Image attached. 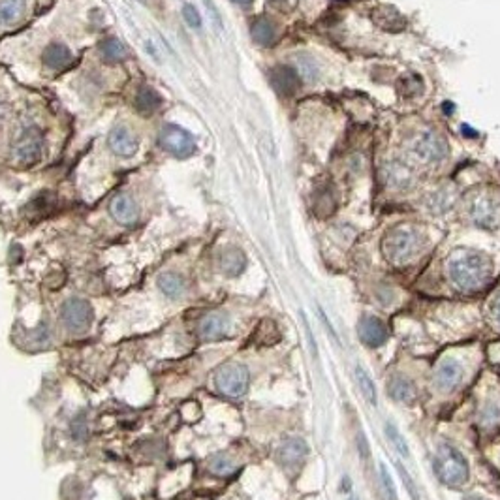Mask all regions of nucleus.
<instances>
[{
    "mask_svg": "<svg viewBox=\"0 0 500 500\" xmlns=\"http://www.w3.org/2000/svg\"><path fill=\"white\" fill-rule=\"evenodd\" d=\"M448 274L457 288L476 291L491 279L489 260L476 252H455L448 262Z\"/></svg>",
    "mask_w": 500,
    "mask_h": 500,
    "instance_id": "nucleus-1",
    "label": "nucleus"
},
{
    "mask_svg": "<svg viewBox=\"0 0 500 500\" xmlns=\"http://www.w3.org/2000/svg\"><path fill=\"white\" fill-rule=\"evenodd\" d=\"M384 256L393 265L409 264L423 250V235L412 226L393 228L382 243Z\"/></svg>",
    "mask_w": 500,
    "mask_h": 500,
    "instance_id": "nucleus-2",
    "label": "nucleus"
},
{
    "mask_svg": "<svg viewBox=\"0 0 500 500\" xmlns=\"http://www.w3.org/2000/svg\"><path fill=\"white\" fill-rule=\"evenodd\" d=\"M435 472L448 487H461L468 479V465L455 448L440 444L435 457Z\"/></svg>",
    "mask_w": 500,
    "mask_h": 500,
    "instance_id": "nucleus-3",
    "label": "nucleus"
},
{
    "mask_svg": "<svg viewBox=\"0 0 500 500\" xmlns=\"http://www.w3.org/2000/svg\"><path fill=\"white\" fill-rule=\"evenodd\" d=\"M410 149L416 158H420L421 162H427V164H438L448 156L446 140L433 130H425L416 135Z\"/></svg>",
    "mask_w": 500,
    "mask_h": 500,
    "instance_id": "nucleus-4",
    "label": "nucleus"
},
{
    "mask_svg": "<svg viewBox=\"0 0 500 500\" xmlns=\"http://www.w3.org/2000/svg\"><path fill=\"white\" fill-rule=\"evenodd\" d=\"M216 389L228 397H241L248 387V371L245 365L230 363L224 365L215 377Z\"/></svg>",
    "mask_w": 500,
    "mask_h": 500,
    "instance_id": "nucleus-5",
    "label": "nucleus"
},
{
    "mask_svg": "<svg viewBox=\"0 0 500 500\" xmlns=\"http://www.w3.org/2000/svg\"><path fill=\"white\" fill-rule=\"evenodd\" d=\"M160 145L170 155L177 156V158L190 156L196 151V141H194L192 134L177 124H166L160 130Z\"/></svg>",
    "mask_w": 500,
    "mask_h": 500,
    "instance_id": "nucleus-6",
    "label": "nucleus"
},
{
    "mask_svg": "<svg viewBox=\"0 0 500 500\" xmlns=\"http://www.w3.org/2000/svg\"><path fill=\"white\" fill-rule=\"evenodd\" d=\"M60 316H62V322L68 328V331H72V333H83V331L91 328L94 314H92V307L85 299L72 297V299H68L62 305Z\"/></svg>",
    "mask_w": 500,
    "mask_h": 500,
    "instance_id": "nucleus-7",
    "label": "nucleus"
},
{
    "mask_svg": "<svg viewBox=\"0 0 500 500\" xmlns=\"http://www.w3.org/2000/svg\"><path fill=\"white\" fill-rule=\"evenodd\" d=\"M16 158L21 164H27V166H34L36 162H40L43 155V138L40 134L38 128H25L21 132V135L17 138L16 145Z\"/></svg>",
    "mask_w": 500,
    "mask_h": 500,
    "instance_id": "nucleus-8",
    "label": "nucleus"
},
{
    "mask_svg": "<svg viewBox=\"0 0 500 500\" xmlns=\"http://www.w3.org/2000/svg\"><path fill=\"white\" fill-rule=\"evenodd\" d=\"M108 145L117 156L128 158V156H134L135 152H138L140 143H138V138L132 134V130L121 124V126H115V128L109 132Z\"/></svg>",
    "mask_w": 500,
    "mask_h": 500,
    "instance_id": "nucleus-9",
    "label": "nucleus"
},
{
    "mask_svg": "<svg viewBox=\"0 0 500 500\" xmlns=\"http://www.w3.org/2000/svg\"><path fill=\"white\" fill-rule=\"evenodd\" d=\"M109 213H111V216H113L115 221H117L118 224H123V226H132V224H135L138 218H140L138 205H135L134 199L130 198V196H126V194H118V196H115V198L111 199Z\"/></svg>",
    "mask_w": 500,
    "mask_h": 500,
    "instance_id": "nucleus-10",
    "label": "nucleus"
},
{
    "mask_svg": "<svg viewBox=\"0 0 500 500\" xmlns=\"http://www.w3.org/2000/svg\"><path fill=\"white\" fill-rule=\"evenodd\" d=\"M462 378V367L457 361L446 360L435 372V387L438 391H452L459 386Z\"/></svg>",
    "mask_w": 500,
    "mask_h": 500,
    "instance_id": "nucleus-11",
    "label": "nucleus"
},
{
    "mask_svg": "<svg viewBox=\"0 0 500 500\" xmlns=\"http://www.w3.org/2000/svg\"><path fill=\"white\" fill-rule=\"evenodd\" d=\"M357 329H360L361 340H363L367 346L377 348V346H382L384 343L387 340L386 326H384V323L374 316L363 318V320L360 322V328Z\"/></svg>",
    "mask_w": 500,
    "mask_h": 500,
    "instance_id": "nucleus-12",
    "label": "nucleus"
},
{
    "mask_svg": "<svg viewBox=\"0 0 500 500\" xmlns=\"http://www.w3.org/2000/svg\"><path fill=\"white\" fill-rule=\"evenodd\" d=\"M228 331H230V318L226 314H221V312H213L209 316H205L199 323V333L204 339H221V337L228 335Z\"/></svg>",
    "mask_w": 500,
    "mask_h": 500,
    "instance_id": "nucleus-13",
    "label": "nucleus"
},
{
    "mask_svg": "<svg viewBox=\"0 0 500 500\" xmlns=\"http://www.w3.org/2000/svg\"><path fill=\"white\" fill-rule=\"evenodd\" d=\"M384 175H386V183L391 184L393 189L403 190L414 184V173L401 162H389L384 170Z\"/></svg>",
    "mask_w": 500,
    "mask_h": 500,
    "instance_id": "nucleus-14",
    "label": "nucleus"
},
{
    "mask_svg": "<svg viewBox=\"0 0 500 500\" xmlns=\"http://www.w3.org/2000/svg\"><path fill=\"white\" fill-rule=\"evenodd\" d=\"M42 59L43 65L53 68V70H65L66 66L72 65L70 49L62 43H49L48 48L43 49Z\"/></svg>",
    "mask_w": 500,
    "mask_h": 500,
    "instance_id": "nucleus-15",
    "label": "nucleus"
},
{
    "mask_svg": "<svg viewBox=\"0 0 500 500\" xmlns=\"http://www.w3.org/2000/svg\"><path fill=\"white\" fill-rule=\"evenodd\" d=\"M307 455V444L301 438H290L282 444L279 452V459L284 467H296Z\"/></svg>",
    "mask_w": 500,
    "mask_h": 500,
    "instance_id": "nucleus-16",
    "label": "nucleus"
},
{
    "mask_svg": "<svg viewBox=\"0 0 500 500\" xmlns=\"http://www.w3.org/2000/svg\"><path fill=\"white\" fill-rule=\"evenodd\" d=\"M472 218L482 226H491L493 222L499 218V211H496V205L491 201L489 198H479L474 199L472 204Z\"/></svg>",
    "mask_w": 500,
    "mask_h": 500,
    "instance_id": "nucleus-17",
    "label": "nucleus"
},
{
    "mask_svg": "<svg viewBox=\"0 0 500 500\" xmlns=\"http://www.w3.org/2000/svg\"><path fill=\"white\" fill-rule=\"evenodd\" d=\"M158 288H160L167 297L172 299H179V297L184 296V290H187V284H184V279L181 274L177 273H164L158 277Z\"/></svg>",
    "mask_w": 500,
    "mask_h": 500,
    "instance_id": "nucleus-18",
    "label": "nucleus"
},
{
    "mask_svg": "<svg viewBox=\"0 0 500 500\" xmlns=\"http://www.w3.org/2000/svg\"><path fill=\"white\" fill-rule=\"evenodd\" d=\"M160 106L162 96L152 87H143V89L138 92V96H135V108H138V111H141V113H155L156 109H160Z\"/></svg>",
    "mask_w": 500,
    "mask_h": 500,
    "instance_id": "nucleus-19",
    "label": "nucleus"
},
{
    "mask_svg": "<svg viewBox=\"0 0 500 500\" xmlns=\"http://www.w3.org/2000/svg\"><path fill=\"white\" fill-rule=\"evenodd\" d=\"M387 393H389V397L395 399V401L409 403V401H412V399H414L416 386L410 382L409 378L397 377V378H393L391 382L387 384Z\"/></svg>",
    "mask_w": 500,
    "mask_h": 500,
    "instance_id": "nucleus-20",
    "label": "nucleus"
},
{
    "mask_svg": "<svg viewBox=\"0 0 500 500\" xmlns=\"http://www.w3.org/2000/svg\"><path fill=\"white\" fill-rule=\"evenodd\" d=\"M271 79H273V87L279 92L290 94V92L296 91L297 76H296V72L290 70L288 66H279V68H274Z\"/></svg>",
    "mask_w": 500,
    "mask_h": 500,
    "instance_id": "nucleus-21",
    "label": "nucleus"
},
{
    "mask_svg": "<svg viewBox=\"0 0 500 500\" xmlns=\"http://www.w3.org/2000/svg\"><path fill=\"white\" fill-rule=\"evenodd\" d=\"M250 33H252L254 42H258L260 45H271L277 40V27L265 17H260L252 23Z\"/></svg>",
    "mask_w": 500,
    "mask_h": 500,
    "instance_id": "nucleus-22",
    "label": "nucleus"
},
{
    "mask_svg": "<svg viewBox=\"0 0 500 500\" xmlns=\"http://www.w3.org/2000/svg\"><path fill=\"white\" fill-rule=\"evenodd\" d=\"M25 13V0H0V25H13Z\"/></svg>",
    "mask_w": 500,
    "mask_h": 500,
    "instance_id": "nucleus-23",
    "label": "nucleus"
},
{
    "mask_svg": "<svg viewBox=\"0 0 500 500\" xmlns=\"http://www.w3.org/2000/svg\"><path fill=\"white\" fill-rule=\"evenodd\" d=\"M245 265H247V260H245V254H243L241 250L230 248V250H226V252L222 254L221 267L228 277H237L239 273H243Z\"/></svg>",
    "mask_w": 500,
    "mask_h": 500,
    "instance_id": "nucleus-24",
    "label": "nucleus"
},
{
    "mask_svg": "<svg viewBox=\"0 0 500 500\" xmlns=\"http://www.w3.org/2000/svg\"><path fill=\"white\" fill-rule=\"evenodd\" d=\"M377 23L387 30H401L404 27V19L391 8H382L377 11Z\"/></svg>",
    "mask_w": 500,
    "mask_h": 500,
    "instance_id": "nucleus-25",
    "label": "nucleus"
},
{
    "mask_svg": "<svg viewBox=\"0 0 500 500\" xmlns=\"http://www.w3.org/2000/svg\"><path fill=\"white\" fill-rule=\"evenodd\" d=\"M100 53H102V57L108 62H118V60L126 59L128 51H126V48L118 40H106L100 45Z\"/></svg>",
    "mask_w": 500,
    "mask_h": 500,
    "instance_id": "nucleus-26",
    "label": "nucleus"
},
{
    "mask_svg": "<svg viewBox=\"0 0 500 500\" xmlns=\"http://www.w3.org/2000/svg\"><path fill=\"white\" fill-rule=\"evenodd\" d=\"M355 378H357V384H360V389H361V393L365 395L369 401H371L372 404L377 403V387H374V384H372V380H371V377L367 374L361 367H357L355 369Z\"/></svg>",
    "mask_w": 500,
    "mask_h": 500,
    "instance_id": "nucleus-27",
    "label": "nucleus"
},
{
    "mask_svg": "<svg viewBox=\"0 0 500 500\" xmlns=\"http://www.w3.org/2000/svg\"><path fill=\"white\" fill-rule=\"evenodd\" d=\"M209 468L215 474H218V476H230L235 470V465H233V461L228 455H215L209 461Z\"/></svg>",
    "mask_w": 500,
    "mask_h": 500,
    "instance_id": "nucleus-28",
    "label": "nucleus"
},
{
    "mask_svg": "<svg viewBox=\"0 0 500 500\" xmlns=\"http://www.w3.org/2000/svg\"><path fill=\"white\" fill-rule=\"evenodd\" d=\"M386 430H387V436H389V440H391V444L395 446V450H397L403 457H409V446H406V442H404V438L401 436L397 427L389 423L386 427Z\"/></svg>",
    "mask_w": 500,
    "mask_h": 500,
    "instance_id": "nucleus-29",
    "label": "nucleus"
},
{
    "mask_svg": "<svg viewBox=\"0 0 500 500\" xmlns=\"http://www.w3.org/2000/svg\"><path fill=\"white\" fill-rule=\"evenodd\" d=\"M87 433H89L87 418L85 414H79L77 418H74V421H72V436H74L76 440L83 442L87 438Z\"/></svg>",
    "mask_w": 500,
    "mask_h": 500,
    "instance_id": "nucleus-30",
    "label": "nucleus"
},
{
    "mask_svg": "<svg viewBox=\"0 0 500 500\" xmlns=\"http://www.w3.org/2000/svg\"><path fill=\"white\" fill-rule=\"evenodd\" d=\"M380 476H382V487L386 491L387 500H397V491H395V485H393V479L389 472H387L386 465H382V468H380Z\"/></svg>",
    "mask_w": 500,
    "mask_h": 500,
    "instance_id": "nucleus-31",
    "label": "nucleus"
},
{
    "mask_svg": "<svg viewBox=\"0 0 500 500\" xmlns=\"http://www.w3.org/2000/svg\"><path fill=\"white\" fill-rule=\"evenodd\" d=\"M183 17H184V21L189 23V25L192 28L201 27V17H199L198 10H196L194 6H190V4L184 6V8H183Z\"/></svg>",
    "mask_w": 500,
    "mask_h": 500,
    "instance_id": "nucleus-32",
    "label": "nucleus"
},
{
    "mask_svg": "<svg viewBox=\"0 0 500 500\" xmlns=\"http://www.w3.org/2000/svg\"><path fill=\"white\" fill-rule=\"evenodd\" d=\"M399 474H401V478H403V482L406 484V489H409V493H412L414 500H418V493H416L414 484H412V479H409V476H406V472H404L403 467H399Z\"/></svg>",
    "mask_w": 500,
    "mask_h": 500,
    "instance_id": "nucleus-33",
    "label": "nucleus"
},
{
    "mask_svg": "<svg viewBox=\"0 0 500 500\" xmlns=\"http://www.w3.org/2000/svg\"><path fill=\"white\" fill-rule=\"evenodd\" d=\"M491 316H493V320L500 326V294L493 299V303H491Z\"/></svg>",
    "mask_w": 500,
    "mask_h": 500,
    "instance_id": "nucleus-34",
    "label": "nucleus"
},
{
    "mask_svg": "<svg viewBox=\"0 0 500 500\" xmlns=\"http://www.w3.org/2000/svg\"><path fill=\"white\" fill-rule=\"evenodd\" d=\"M233 2H235V4H241V6H245V4H250V2H252V0H233Z\"/></svg>",
    "mask_w": 500,
    "mask_h": 500,
    "instance_id": "nucleus-35",
    "label": "nucleus"
},
{
    "mask_svg": "<svg viewBox=\"0 0 500 500\" xmlns=\"http://www.w3.org/2000/svg\"><path fill=\"white\" fill-rule=\"evenodd\" d=\"M468 500H484V499H468Z\"/></svg>",
    "mask_w": 500,
    "mask_h": 500,
    "instance_id": "nucleus-36",
    "label": "nucleus"
}]
</instances>
